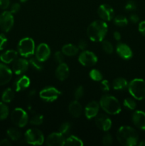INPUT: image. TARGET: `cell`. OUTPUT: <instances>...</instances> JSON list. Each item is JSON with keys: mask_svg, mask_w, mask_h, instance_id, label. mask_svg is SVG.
Instances as JSON below:
<instances>
[{"mask_svg": "<svg viewBox=\"0 0 145 146\" xmlns=\"http://www.w3.org/2000/svg\"><path fill=\"white\" fill-rule=\"evenodd\" d=\"M10 117L13 124L18 128H24L28 122V114L21 108H16L13 110Z\"/></svg>", "mask_w": 145, "mask_h": 146, "instance_id": "6", "label": "cell"}, {"mask_svg": "<svg viewBox=\"0 0 145 146\" xmlns=\"http://www.w3.org/2000/svg\"><path fill=\"white\" fill-rule=\"evenodd\" d=\"M95 125L100 131L104 132H107L112 127V121L110 118L105 114H99L95 117Z\"/></svg>", "mask_w": 145, "mask_h": 146, "instance_id": "12", "label": "cell"}, {"mask_svg": "<svg viewBox=\"0 0 145 146\" xmlns=\"http://www.w3.org/2000/svg\"><path fill=\"white\" fill-rule=\"evenodd\" d=\"M78 51H79L78 47L72 44H65L61 49V51L63 53L64 55L67 56H74L78 54Z\"/></svg>", "mask_w": 145, "mask_h": 146, "instance_id": "25", "label": "cell"}, {"mask_svg": "<svg viewBox=\"0 0 145 146\" xmlns=\"http://www.w3.org/2000/svg\"><path fill=\"white\" fill-rule=\"evenodd\" d=\"M139 146H145V141H142L139 143Z\"/></svg>", "mask_w": 145, "mask_h": 146, "instance_id": "51", "label": "cell"}, {"mask_svg": "<svg viewBox=\"0 0 145 146\" xmlns=\"http://www.w3.org/2000/svg\"><path fill=\"white\" fill-rule=\"evenodd\" d=\"M13 71L4 64L0 63V86L8 84L12 78Z\"/></svg>", "mask_w": 145, "mask_h": 146, "instance_id": "17", "label": "cell"}, {"mask_svg": "<svg viewBox=\"0 0 145 146\" xmlns=\"http://www.w3.org/2000/svg\"><path fill=\"white\" fill-rule=\"evenodd\" d=\"M101 42H102L101 43V47H102V49L104 52L108 54H110L113 52L114 47L110 41H107V40H102Z\"/></svg>", "mask_w": 145, "mask_h": 146, "instance_id": "32", "label": "cell"}, {"mask_svg": "<svg viewBox=\"0 0 145 146\" xmlns=\"http://www.w3.org/2000/svg\"><path fill=\"white\" fill-rule=\"evenodd\" d=\"M65 145L68 146H82L83 145V142L78 137L75 135H70L65 138Z\"/></svg>", "mask_w": 145, "mask_h": 146, "instance_id": "27", "label": "cell"}, {"mask_svg": "<svg viewBox=\"0 0 145 146\" xmlns=\"http://www.w3.org/2000/svg\"><path fill=\"white\" fill-rule=\"evenodd\" d=\"M129 20H130L131 22L133 23V24H136V23L139 22V17L137 14H132L129 16Z\"/></svg>", "mask_w": 145, "mask_h": 146, "instance_id": "47", "label": "cell"}, {"mask_svg": "<svg viewBox=\"0 0 145 146\" xmlns=\"http://www.w3.org/2000/svg\"><path fill=\"white\" fill-rule=\"evenodd\" d=\"M14 24V18L11 11H4L0 14V29L4 32H9Z\"/></svg>", "mask_w": 145, "mask_h": 146, "instance_id": "9", "label": "cell"}, {"mask_svg": "<svg viewBox=\"0 0 145 146\" xmlns=\"http://www.w3.org/2000/svg\"><path fill=\"white\" fill-rule=\"evenodd\" d=\"M51 55V49L48 45L45 43H41L35 50V57L41 62L47 61Z\"/></svg>", "mask_w": 145, "mask_h": 146, "instance_id": "13", "label": "cell"}, {"mask_svg": "<svg viewBox=\"0 0 145 146\" xmlns=\"http://www.w3.org/2000/svg\"><path fill=\"white\" fill-rule=\"evenodd\" d=\"M108 27L106 21L103 20H96L91 23L87 29V35L88 38L94 42H101L104 40Z\"/></svg>", "mask_w": 145, "mask_h": 146, "instance_id": "2", "label": "cell"}, {"mask_svg": "<svg viewBox=\"0 0 145 146\" xmlns=\"http://www.w3.org/2000/svg\"><path fill=\"white\" fill-rule=\"evenodd\" d=\"M36 91H35V90H32V91H31L29 92V97H34L36 95Z\"/></svg>", "mask_w": 145, "mask_h": 146, "instance_id": "50", "label": "cell"}, {"mask_svg": "<svg viewBox=\"0 0 145 146\" xmlns=\"http://www.w3.org/2000/svg\"><path fill=\"white\" fill-rule=\"evenodd\" d=\"M10 145H11V143L9 139H2L0 141V146H10Z\"/></svg>", "mask_w": 145, "mask_h": 146, "instance_id": "48", "label": "cell"}, {"mask_svg": "<svg viewBox=\"0 0 145 146\" xmlns=\"http://www.w3.org/2000/svg\"><path fill=\"white\" fill-rule=\"evenodd\" d=\"M30 84H31V81H30L29 78L26 76H22L14 83V90L16 92L24 91L29 87Z\"/></svg>", "mask_w": 145, "mask_h": 146, "instance_id": "21", "label": "cell"}, {"mask_svg": "<svg viewBox=\"0 0 145 146\" xmlns=\"http://www.w3.org/2000/svg\"><path fill=\"white\" fill-rule=\"evenodd\" d=\"M21 9V5L18 3H14L11 6V9H10V11H11L12 14H16V13L18 12Z\"/></svg>", "mask_w": 145, "mask_h": 146, "instance_id": "43", "label": "cell"}, {"mask_svg": "<svg viewBox=\"0 0 145 146\" xmlns=\"http://www.w3.org/2000/svg\"><path fill=\"white\" fill-rule=\"evenodd\" d=\"M19 1H20V2H21V3H25V2H26L28 0H19Z\"/></svg>", "mask_w": 145, "mask_h": 146, "instance_id": "52", "label": "cell"}, {"mask_svg": "<svg viewBox=\"0 0 145 146\" xmlns=\"http://www.w3.org/2000/svg\"><path fill=\"white\" fill-rule=\"evenodd\" d=\"M61 92L56 88L53 86L45 87L39 92V96L43 101L45 102H53L58 98Z\"/></svg>", "mask_w": 145, "mask_h": 146, "instance_id": "8", "label": "cell"}, {"mask_svg": "<svg viewBox=\"0 0 145 146\" xmlns=\"http://www.w3.org/2000/svg\"><path fill=\"white\" fill-rule=\"evenodd\" d=\"M65 136L59 131L52 133L46 138V144L49 146L65 145Z\"/></svg>", "mask_w": 145, "mask_h": 146, "instance_id": "14", "label": "cell"}, {"mask_svg": "<svg viewBox=\"0 0 145 146\" xmlns=\"http://www.w3.org/2000/svg\"><path fill=\"white\" fill-rule=\"evenodd\" d=\"M78 47L80 50L84 51V50L86 49L87 47H88V43L86 42L85 40H80V41H78Z\"/></svg>", "mask_w": 145, "mask_h": 146, "instance_id": "45", "label": "cell"}, {"mask_svg": "<svg viewBox=\"0 0 145 146\" xmlns=\"http://www.w3.org/2000/svg\"><path fill=\"white\" fill-rule=\"evenodd\" d=\"M129 83L124 78H117L112 81V86L116 91H125L128 88Z\"/></svg>", "mask_w": 145, "mask_h": 146, "instance_id": "24", "label": "cell"}, {"mask_svg": "<svg viewBox=\"0 0 145 146\" xmlns=\"http://www.w3.org/2000/svg\"><path fill=\"white\" fill-rule=\"evenodd\" d=\"M10 6V0H0V9H7Z\"/></svg>", "mask_w": 145, "mask_h": 146, "instance_id": "44", "label": "cell"}, {"mask_svg": "<svg viewBox=\"0 0 145 146\" xmlns=\"http://www.w3.org/2000/svg\"><path fill=\"white\" fill-rule=\"evenodd\" d=\"M14 98V92L11 88H8L4 90L1 95V101L5 104L11 102Z\"/></svg>", "mask_w": 145, "mask_h": 146, "instance_id": "28", "label": "cell"}, {"mask_svg": "<svg viewBox=\"0 0 145 146\" xmlns=\"http://www.w3.org/2000/svg\"><path fill=\"white\" fill-rule=\"evenodd\" d=\"M114 24L119 27H125L128 24V19L123 15H117L114 18Z\"/></svg>", "mask_w": 145, "mask_h": 146, "instance_id": "29", "label": "cell"}, {"mask_svg": "<svg viewBox=\"0 0 145 146\" xmlns=\"http://www.w3.org/2000/svg\"><path fill=\"white\" fill-rule=\"evenodd\" d=\"M84 94V88L83 87L80 86L78 88L75 89V92H74V97H75V100H79L80 98H82Z\"/></svg>", "mask_w": 145, "mask_h": 146, "instance_id": "40", "label": "cell"}, {"mask_svg": "<svg viewBox=\"0 0 145 146\" xmlns=\"http://www.w3.org/2000/svg\"><path fill=\"white\" fill-rule=\"evenodd\" d=\"M18 53L23 57H30L35 53L36 47L34 40L29 37H26L19 41L17 46Z\"/></svg>", "mask_w": 145, "mask_h": 146, "instance_id": "5", "label": "cell"}, {"mask_svg": "<svg viewBox=\"0 0 145 146\" xmlns=\"http://www.w3.org/2000/svg\"><path fill=\"white\" fill-rule=\"evenodd\" d=\"M7 38L3 34H0V51L4 49L7 44Z\"/></svg>", "mask_w": 145, "mask_h": 146, "instance_id": "42", "label": "cell"}, {"mask_svg": "<svg viewBox=\"0 0 145 146\" xmlns=\"http://www.w3.org/2000/svg\"><path fill=\"white\" fill-rule=\"evenodd\" d=\"M100 88L104 92H107L110 89V84L107 80H102L100 82Z\"/></svg>", "mask_w": 145, "mask_h": 146, "instance_id": "41", "label": "cell"}, {"mask_svg": "<svg viewBox=\"0 0 145 146\" xmlns=\"http://www.w3.org/2000/svg\"><path fill=\"white\" fill-rule=\"evenodd\" d=\"M125 9L127 11H133L136 9V2L133 0H129L126 3L125 7Z\"/></svg>", "mask_w": 145, "mask_h": 146, "instance_id": "38", "label": "cell"}, {"mask_svg": "<svg viewBox=\"0 0 145 146\" xmlns=\"http://www.w3.org/2000/svg\"><path fill=\"white\" fill-rule=\"evenodd\" d=\"M90 77L92 80L95 81H101L103 78V76H102V73L98 69H92L90 71L89 74Z\"/></svg>", "mask_w": 145, "mask_h": 146, "instance_id": "34", "label": "cell"}, {"mask_svg": "<svg viewBox=\"0 0 145 146\" xmlns=\"http://www.w3.org/2000/svg\"><path fill=\"white\" fill-rule=\"evenodd\" d=\"M18 51L15 50L10 49L4 51L1 54V61L4 64H11L13 63L18 57Z\"/></svg>", "mask_w": 145, "mask_h": 146, "instance_id": "23", "label": "cell"}, {"mask_svg": "<svg viewBox=\"0 0 145 146\" xmlns=\"http://www.w3.org/2000/svg\"><path fill=\"white\" fill-rule=\"evenodd\" d=\"M9 114L8 106L4 102H0V121L7 119Z\"/></svg>", "mask_w": 145, "mask_h": 146, "instance_id": "31", "label": "cell"}, {"mask_svg": "<svg viewBox=\"0 0 145 146\" xmlns=\"http://www.w3.org/2000/svg\"><path fill=\"white\" fill-rule=\"evenodd\" d=\"M78 61L83 66H93L98 62V57L92 51L84 50L80 54Z\"/></svg>", "mask_w": 145, "mask_h": 146, "instance_id": "10", "label": "cell"}, {"mask_svg": "<svg viewBox=\"0 0 145 146\" xmlns=\"http://www.w3.org/2000/svg\"><path fill=\"white\" fill-rule=\"evenodd\" d=\"M138 30H139V31L142 35L145 36V21H142L139 22Z\"/></svg>", "mask_w": 145, "mask_h": 146, "instance_id": "46", "label": "cell"}, {"mask_svg": "<svg viewBox=\"0 0 145 146\" xmlns=\"http://www.w3.org/2000/svg\"><path fill=\"white\" fill-rule=\"evenodd\" d=\"M100 106L106 113L109 115H117L121 112L120 103L112 96L104 95L100 100Z\"/></svg>", "mask_w": 145, "mask_h": 146, "instance_id": "3", "label": "cell"}, {"mask_svg": "<svg viewBox=\"0 0 145 146\" xmlns=\"http://www.w3.org/2000/svg\"><path fill=\"white\" fill-rule=\"evenodd\" d=\"M68 111L72 117L79 118L82 113V107L78 100H75L70 103L68 106Z\"/></svg>", "mask_w": 145, "mask_h": 146, "instance_id": "22", "label": "cell"}, {"mask_svg": "<svg viewBox=\"0 0 145 146\" xmlns=\"http://www.w3.org/2000/svg\"><path fill=\"white\" fill-rule=\"evenodd\" d=\"M71 125L69 122H64L61 125L59 128V132L61 133L63 135H67L71 131Z\"/></svg>", "mask_w": 145, "mask_h": 146, "instance_id": "36", "label": "cell"}, {"mask_svg": "<svg viewBox=\"0 0 145 146\" xmlns=\"http://www.w3.org/2000/svg\"><path fill=\"white\" fill-rule=\"evenodd\" d=\"M24 138L28 144L33 145H41L44 142L43 133L37 128H30L26 131Z\"/></svg>", "mask_w": 145, "mask_h": 146, "instance_id": "7", "label": "cell"}, {"mask_svg": "<svg viewBox=\"0 0 145 146\" xmlns=\"http://www.w3.org/2000/svg\"><path fill=\"white\" fill-rule=\"evenodd\" d=\"M54 60L56 63H58V64H61V63L63 62L64 61V54L62 51H56V52L53 55Z\"/></svg>", "mask_w": 145, "mask_h": 146, "instance_id": "39", "label": "cell"}, {"mask_svg": "<svg viewBox=\"0 0 145 146\" xmlns=\"http://www.w3.org/2000/svg\"><path fill=\"white\" fill-rule=\"evenodd\" d=\"M132 98L137 101L145 98V81L142 78H134L129 83L127 88Z\"/></svg>", "mask_w": 145, "mask_h": 146, "instance_id": "4", "label": "cell"}, {"mask_svg": "<svg viewBox=\"0 0 145 146\" xmlns=\"http://www.w3.org/2000/svg\"><path fill=\"white\" fill-rule=\"evenodd\" d=\"M132 121L134 125L142 131H145V112L136 111L132 115Z\"/></svg>", "mask_w": 145, "mask_h": 146, "instance_id": "18", "label": "cell"}, {"mask_svg": "<svg viewBox=\"0 0 145 146\" xmlns=\"http://www.w3.org/2000/svg\"><path fill=\"white\" fill-rule=\"evenodd\" d=\"M44 121V115L41 114L34 115L30 120V123L34 125H40L43 123Z\"/></svg>", "mask_w": 145, "mask_h": 146, "instance_id": "35", "label": "cell"}, {"mask_svg": "<svg viewBox=\"0 0 145 146\" xmlns=\"http://www.w3.org/2000/svg\"><path fill=\"white\" fill-rule=\"evenodd\" d=\"M112 143H113V138L111 135V134H105L103 136V138H102V143H103V145L109 146L112 145Z\"/></svg>", "mask_w": 145, "mask_h": 146, "instance_id": "37", "label": "cell"}, {"mask_svg": "<svg viewBox=\"0 0 145 146\" xmlns=\"http://www.w3.org/2000/svg\"><path fill=\"white\" fill-rule=\"evenodd\" d=\"M117 140L124 146H134L137 144L139 135L134 128L128 125H123L117 132Z\"/></svg>", "mask_w": 145, "mask_h": 146, "instance_id": "1", "label": "cell"}, {"mask_svg": "<svg viewBox=\"0 0 145 146\" xmlns=\"http://www.w3.org/2000/svg\"><path fill=\"white\" fill-rule=\"evenodd\" d=\"M9 138L12 141H19L21 138V132L16 128H9L7 131Z\"/></svg>", "mask_w": 145, "mask_h": 146, "instance_id": "26", "label": "cell"}, {"mask_svg": "<svg viewBox=\"0 0 145 146\" xmlns=\"http://www.w3.org/2000/svg\"><path fill=\"white\" fill-rule=\"evenodd\" d=\"M116 51L118 55L122 58L125 60H129L133 56V52L130 47L124 43H119L116 46Z\"/></svg>", "mask_w": 145, "mask_h": 146, "instance_id": "19", "label": "cell"}, {"mask_svg": "<svg viewBox=\"0 0 145 146\" xmlns=\"http://www.w3.org/2000/svg\"><path fill=\"white\" fill-rule=\"evenodd\" d=\"M28 63H29V65L31 66L33 68H34L36 71H42L44 67H43V64L41 61L38 59V58H36L35 56L34 57H31L30 58V59L28 60Z\"/></svg>", "mask_w": 145, "mask_h": 146, "instance_id": "30", "label": "cell"}, {"mask_svg": "<svg viewBox=\"0 0 145 146\" xmlns=\"http://www.w3.org/2000/svg\"><path fill=\"white\" fill-rule=\"evenodd\" d=\"M0 57H1V55H0ZM0 61H1V58H0Z\"/></svg>", "mask_w": 145, "mask_h": 146, "instance_id": "53", "label": "cell"}, {"mask_svg": "<svg viewBox=\"0 0 145 146\" xmlns=\"http://www.w3.org/2000/svg\"><path fill=\"white\" fill-rule=\"evenodd\" d=\"M29 63L24 58H16L13 62L12 71L16 75H21L28 70Z\"/></svg>", "mask_w": 145, "mask_h": 146, "instance_id": "15", "label": "cell"}, {"mask_svg": "<svg viewBox=\"0 0 145 146\" xmlns=\"http://www.w3.org/2000/svg\"><path fill=\"white\" fill-rule=\"evenodd\" d=\"M98 14L100 18L105 21H110L114 19L115 11L110 5L107 4H102L98 9Z\"/></svg>", "mask_w": 145, "mask_h": 146, "instance_id": "11", "label": "cell"}, {"mask_svg": "<svg viewBox=\"0 0 145 146\" xmlns=\"http://www.w3.org/2000/svg\"><path fill=\"white\" fill-rule=\"evenodd\" d=\"M123 105L127 109L133 111V110H134L136 108V103L134 98H127L124 100Z\"/></svg>", "mask_w": 145, "mask_h": 146, "instance_id": "33", "label": "cell"}, {"mask_svg": "<svg viewBox=\"0 0 145 146\" xmlns=\"http://www.w3.org/2000/svg\"><path fill=\"white\" fill-rule=\"evenodd\" d=\"M100 104L95 101H90L87 104L85 108V115L88 119H92L95 118L99 113Z\"/></svg>", "mask_w": 145, "mask_h": 146, "instance_id": "16", "label": "cell"}, {"mask_svg": "<svg viewBox=\"0 0 145 146\" xmlns=\"http://www.w3.org/2000/svg\"><path fill=\"white\" fill-rule=\"evenodd\" d=\"M114 38H115V41H119L121 40V38H122V36H121V34L118 31H115L113 34Z\"/></svg>", "mask_w": 145, "mask_h": 146, "instance_id": "49", "label": "cell"}, {"mask_svg": "<svg viewBox=\"0 0 145 146\" xmlns=\"http://www.w3.org/2000/svg\"><path fill=\"white\" fill-rule=\"evenodd\" d=\"M69 67L65 63L63 62L58 64L55 71V76L58 80L61 81H65L69 76Z\"/></svg>", "mask_w": 145, "mask_h": 146, "instance_id": "20", "label": "cell"}]
</instances>
